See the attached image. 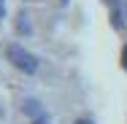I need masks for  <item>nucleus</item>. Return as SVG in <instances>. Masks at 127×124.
<instances>
[{
  "label": "nucleus",
  "mask_w": 127,
  "mask_h": 124,
  "mask_svg": "<svg viewBox=\"0 0 127 124\" xmlns=\"http://www.w3.org/2000/svg\"><path fill=\"white\" fill-rule=\"evenodd\" d=\"M5 57H8V62H11L14 68H19V70H25V73H35V70H38V57L30 54V51H25L22 46H8V49H5Z\"/></svg>",
  "instance_id": "1"
},
{
  "label": "nucleus",
  "mask_w": 127,
  "mask_h": 124,
  "mask_svg": "<svg viewBox=\"0 0 127 124\" xmlns=\"http://www.w3.org/2000/svg\"><path fill=\"white\" fill-rule=\"evenodd\" d=\"M76 124H92V122H87V119H81V122H76Z\"/></svg>",
  "instance_id": "5"
},
{
  "label": "nucleus",
  "mask_w": 127,
  "mask_h": 124,
  "mask_svg": "<svg viewBox=\"0 0 127 124\" xmlns=\"http://www.w3.org/2000/svg\"><path fill=\"white\" fill-rule=\"evenodd\" d=\"M105 3H111V5H116V3H119V0H105Z\"/></svg>",
  "instance_id": "6"
},
{
  "label": "nucleus",
  "mask_w": 127,
  "mask_h": 124,
  "mask_svg": "<svg viewBox=\"0 0 127 124\" xmlns=\"http://www.w3.org/2000/svg\"><path fill=\"white\" fill-rule=\"evenodd\" d=\"M5 14V0H0V16Z\"/></svg>",
  "instance_id": "3"
},
{
  "label": "nucleus",
  "mask_w": 127,
  "mask_h": 124,
  "mask_svg": "<svg viewBox=\"0 0 127 124\" xmlns=\"http://www.w3.org/2000/svg\"><path fill=\"white\" fill-rule=\"evenodd\" d=\"M122 65H125V70H127V46L122 49Z\"/></svg>",
  "instance_id": "2"
},
{
  "label": "nucleus",
  "mask_w": 127,
  "mask_h": 124,
  "mask_svg": "<svg viewBox=\"0 0 127 124\" xmlns=\"http://www.w3.org/2000/svg\"><path fill=\"white\" fill-rule=\"evenodd\" d=\"M32 124H49V122H43V119H35V122H32Z\"/></svg>",
  "instance_id": "4"
}]
</instances>
